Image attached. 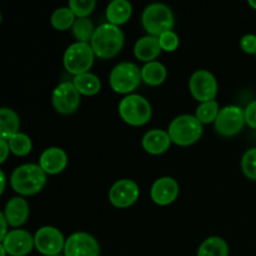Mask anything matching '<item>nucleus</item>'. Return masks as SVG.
Instances as JSON below:
<instances>
[{
	"instance_id": "1",
	"label": "nucleus",
	"mask_w": 256,
	"mask_h": 256,
	"mask_svg": "<svg viewBox=\"0 0 256 256\" xmlns=\"http://www.w3.org/2000/svg\"><path fill=\"white\" fill-rule=\"evenodd\" d=\"M46 182V172L39 164H24L18 166L10 176V185L16 194L32 196L42 190Z\"/></svg>"
},
{
	"instance_id": "2",
	"label": "nucleus",
	"mask_w": 256,
	"mask_h": 256,
	"mask_svg": "<svg viewBox=\"0 0 256 256\" xmlns=\"http://www.w3.org/2000/svg\"><path fill=\"white\" fill-rule=\"evenodd\" d=\"M124 32L116 25L105 24L96 28L90 45L95 52V56L102 59H112L122 52L124 46Z\"/></svg>"
},
{
	"instance_id": "3",
	"label": "nucleus",
	"mask_w": 256,
	"mask_h": 256,
	"mask_svg": "<svg viewBox=\"0 0 256 256\" xmlns=\"http://www.w3.org/2000/svg\"><path fill=\"white\" fill-rule=\"evenodd\" d=\"M142 24L148 35L159 38L174 28L175 18L172 9L162 2L148 5L142 14Z\"/></svg>"
},
{
	"instance_id": "4",
	"label": "nucleus",
	"mask_w": 256,
	"mask_h": 256,
	"mask_svg": "<svg viewBox=\"0 0 256 256\" xmlns=\"http://www.w3.org/2000/svg\"><path fill=\"white\" fill-rule=\"evenodd\" d=\"M168 134L174 144L189 146L202 138V124L194 115H180L170 122Z\"/></svg>"
},
{
	"instance_id": "5",
	"label": "nucleus",
	"mask_w": 256,
	"mask_h": 256,
	"mask_svg": "<svg viewBox=\"0 0 256 256\" xmlns=\"http://www.w3.org/2000/svg\"><path fill=\"white\" fill-rule=\"evenodd\" d=\"M119 115L132 126H142L152 119V105L142 95H126L119 104Z\"/></svg>"
},
{
	"instance_id": "6",
	"label": "nucleus",
	"mask_w": 256,
	"mask_h": 256,
	"mask_svg": "<svg viewBox=\"0 0 256 256\" xmlns=\"http://www.w3.org/2000/svg\"><path fill=\"white\" fill-rule=\"evenodd\" d=\"M142 82V70L134 62H120L112 68L109 75L110 86L118 94L130 95Z\"/></svg>"
},
{
	"instance_id": "7",
	"label": "nucleus",
	"mask_w": 256,
	"mask_h": 256,
	"mask_svg": "<svg viewBox=\"0 0 256 256\" xmlns=\"http://www.w3.org/2000/svg\"><path fill=\"white\" fill-rule=\"evenodd\" d=\"M95 52L92 45L88 42H74L66 49L64 54V66L69 74L78 76L89 72L94 64Z\"/></svg>"
},
{
	"instance_id": "8",
	"label": "nucleus",
	"mask_w": 256,
	"mask_h": 256,
	"mask_svg": "<svg viewBox=\"0 0 256 256\" xmlns=\"http://www.w3.org/2000/svg\"><path fill=\"white\" fill-rule=\"evenodd\" d=\"M215 130L225 138L234 136L242 130L245 122V110L236 105H228L220 109L215 120Z\"/></svg>"
},
{
	"instance_id": "9",
	"label": "nucleus",
	"mask_w": 256,
	"mask_h": 256,
	"mask_svg": "<svg viewBox=\"0 0 256 256\" xmlns=\"http://www.w3.org/2000/svg\"><path fill=\"white\" fill-rule=\"evenodd\" d=\"M189 89L192 98L202 104L215 100L218 94V82L209 70H196L189 80Z\"/></svg>"
},
{
	"instance_id": "10",
	"label": "nucleus",
	"mask_w": 256,
	"mask_h": 256,
	"mask_svg": "<svg viewBox=\"0 0 256 256\" xmlns=\"http://www.w3.org/2000/svg\"><path fill=\"white\" fill-rule=\"evenodd\" d=\"M35 248L40 254L45 256L59 255L64 252L65 242L64 235L59 229L54 226H42L34 235Z\"/></svg>"
},
{
	"instance_id": "11",
	"label": "nucleus",
	"mask_w": 256,
	"mask_h": 256,
	"mask_svg": "<svg viewBox=\"0 0 256 256\" xmlns=\"http://www.w3.org/2000/svg\"><path fill=\"white\" fill-rule=\"evenodd\" d=\"M80 95L72 82H60L52 92V106L60 114H72L80 105Z\"/></svg>"
},
{
	"instance_id": "12",
	"label": "nucleus",
	"mask_w": 256,
	"mask_h": 256,
	"mask_svg": "<svg viewBox=\"0 0 256 256\" xmlns=\"http://www.w3.org/2000/svg\"><path fill=\"white\" fill-rule=\"evenodd\" d=\"M65 256H99L100 246L92 235L88 232H74L66 239Z\"/></svg>"
},
{
	"instance_id": "13",
	"label": "nucleus",
	"mask_w": 256,
	"mask_h": 256,
	"mask_svg": "<svg viewBox=\"0 0 256 256\" xmlns=\"http://www.w3.org/2000/svg\"><path fill=\"white\" fill-rule=\"evenodd\" d=\"M140 190L136 182L130 179L118 180L109 192V200L115 208L125 209L136 202L139 199Z\"/></svg>"
},
{
	"instance_id": "14",
	"label": "nucleus",
	"mask_w": 256,
	"mask_h": 256,
	"mask_svg": "<svg viewBox=\"0 0 256 256\" xmlns=\"http://www.w3.org/2000/svg\"><path fill=\"white\" fill-rule=\"evenodd\" d=\"M0 244L5 248L8 254L12 256H26L35 246L34 236L29 232L16 229L9 232Z\"/></svg>"
},
{
	"instance_id": "15",
	"label": "nucleus",
	"mask_w": 256,
	"mask_h": 256,
	"mask_svg": "<svg viewBox=\"0 0 256 256\" xmlns=\"http://www.w3.org/2000/svg\"><path fill=\"white\" fill-rule=\"evenodd\" d=\"M179 195V184L170 176H162L155 180L150 190L152 200L156 205L166 206L174 202Z\"/></svg>"
},
{
	"instance_id": "16",
	"label": "nucleus",
	"mask_w": 256,
	"mask_h": 256,
	"mask_svg": "<svg viewBox=\"0 0 256 256\" xmlns=\"http://www.w3.org/2000/svg\"><path fill=\"white\" fill-rule=\"evenodd\" d=\"M39 165L46 174L56 175L64 172L68 165L66 152L62 148H48L40 155Z\"/></svg>"
},
{
	"instance_id": "17",
	"label": "nucleus",
	"mask_w": 256,
	"mask_h": 256,
	"mask_svg": "<svg viewBox=\"0 0 256 256\" xmlns=\"http://www.w3.org/2000/svg\"><path fill=\"white\" fill-rule=\"evenodd\" d=\"M29 204L22 198L16 196L10 199L5 205V209L2 212L8 224L12 228H19L26 222L29 218Z\"/></svg>"
},
{
	"instance_id": "18",
	"label": "nucleus",
	"mask_w": 256,
	"mask_h": 256,
	"mask_svg": "<svg viewBox=\"0 0 256 256\" xmlns=\"http://www.w3.org/2000/svg\"><path fill=\"white\" fill-rule=\"evenodd\" d=\"M172 142L168 132L162 129H152L142 136V148L152 155L164 154L169 150Z\"/></svg>"
},
{
	"instance_id": "19",
	"label": "nucleus",
	"mask_w": 256,
	"mask_h": 256,
	"mask_svg": "<svg viewBox=\"0 0 256 256\" xmlns=\"http://www.w3.org/2000/svg\"><path fill=\"white\" fill-rule=\"evenodd\" d=\"M162 46H160L159 38L152 36V35H146L142 36L135 42L134 45V54L136 59L144 62H155L158 56L162 52Z\"/></svg>"
},
{
	"instance_id": "20",
	"label": "nucleus",
	"mask_w": 256,
	"mask_h": 256,
	"mask_svg": "<svg viewBox=\"0 0 256 256\" xmlns=\"http://www.w3.org/2000/svg\"><path fill=\"white\" fill-rule=\"evenodd\" d=\"M132 6L128 0H114L106 6V19L109 24H125L132 18Z\"/></svg>"
},
{
	"instance_id": "21",
	"label": "nucleus",
	"mask_w": 256,
	"mask_h": 256,
	"mask_svg": "<svg viewBox=\"0 0 256 256\" xmlns=\"http://www.w3.org/2000/svg\"><path fill=\"white\" fill-rule=\"evenodd\" d=\"M20 129V119L16 112L8 108L0 109V135L2 139L9 140Z\"/></svg>"
},
{
	"instance_id": "22",
	"label": "nucleus",
	"mask_w": 256,
	"mask_h": 256,
	"mask_svg": "<svg viewBox=\"0 0 256 256\" xmlns=\"http://www.w3.org/2000/svg\"><path fill=\"white\" fill-rule=\"evenodd\" d=\"M72 84L75 85L78 92L85 96L96 95L102 90V82L96 75L92 74V72H85V74L74 76Z\"/></svg>"
},
{
	"instance_id": "23",
	"label": "nucleus",
	"mask_w": 256,
	"mask_h": 256,
	"mask_svg": "<svg viewBox=\"0 0 256 256\" xmlns=\"http://www.w3.org/2000/svg\"><path fill=\"white\" fill-rule=\"evenodd\" d=\"M142 79L150 86H159L166 79V68L159 62H152L142 68Z\"/></svg>"
},
{
	"instance_id": "24",
	"label": "nucleus",
	"mask_w": 256,
	"mask_h": 256,
	"mask_svg": "<svg viewBox=\"0 0 256 256\" xmlns=\"http://www.w3.org/2000/svg\"><path fill=\"white\" fill-rule=\"evenodd\" d=\"M229 246L226 242L219 236H210L202 242L196 256H228Z\"/></svg>"
},
{
	"instance_id": "25",
	"label": "nucleus",
	"mask_w": 256,
	"mask_h": 256,
	"mask_svg": "<svg viewBox=\"0 0 256 256\" xmlns=\"http://www.w3.org/2000/svg\"><path fill=\"white\" fill-rule=\"evenodd\" d=\"M95 30L96 29L94 28V24L89 18H78L72 28L75 39L79 42H88V44H89V42H92Z\"/></svg>"
},
{
	"instance_id": "26",
	"label": "nucleus",
	"mask_w": 256,
	"mask_h": 256,
	"mask_svg": "<svg viewBox=\"0 0 256 256\" xmlns=\"http://www.w3.org/2000/svg\"><path fill=\"white\" fill-rule=\"evenodd\" d=\"M75 14L70 10V8H59L52 12V18H50V22H52V28L60 32L70 29L72 28L75 22Z\"/></svg>"
},
{
	"instance_id": "27",
	"label": "nucleus",
	"mask_w": 256,
	"mask_h": 256,
	"mask_svg": "<svg viewBox=\"0 0 256 256\" xmlns=\"http://www.w3.org/2000/svg\"><path fill=\"white\" fill-rule=\"evenodd\" d=\"M219 112L220 109L218 102L216 100H212V102H202L196 108L195 116L202 124H210V122H215L218 115H219Z\"/></svg>"
},
{
	"instance_id": "28",
	"label": "nucleus",
	"mask_w": 256,
	"mask_h": 256,
	"mask_svg": "<svg viewBox=\"0 0 256 256\" xmlns=\"http://www.w3.org/2000/svg\"><path fill=\"white\" fill-rule=\"evenodd\" d=\"M8 142H9L10 152L16 155V156H25L32 149V139L26 134H22V132H18L16 135L10 138Z\"/></svg>"
},
{
	"instance_id": "29",
	"label": "nucleus",
	"mask_w": 256,
	"mask_h": 256,
	"mask_svg": "<svg viewBox=\"0 0 256 256\" xmlns=\"http://www.w3.org/2000/svg\"><path fill=\"white\" fill-rule=\"evenodd\" d=\"M96 6L95 0H70L69 8L76 18H88Z\"/></svg>"
},
{
	"instance_id": "30",
	"label": "nucleus",
	"mask_w": 256,
	"mask_h": 256,
	"mask_svg": "<svg viewBox=\"0 0 256 256\" xmlns=\"http://www.w3.org/2000/svg\"><path fill=\"white\" fill-rule=\"evenodd\" d=\"M242 169L248 179L256 180V148L245 152L242 159Z\"/></svg>"
},
{
	"instance_id": "31",
	"label": "nucleus",
	"mask_w": 256,
	"mask_h": 256,
	"mask_svg": "<svg viewBox=\"0 0 256 256\" xmlns=\"http://www.w3.org/2000/svg\"><path fill=\"white\" fill-rule=\"evenodd\" d=\"M159 42H160V46H162V50H164V52H172L178 49L180 42L176 32H174L172 30H169V32H165L164 34L160 35Z\"/></svg>"
},
{
	"instance_id": "32",
	"label": "nucleus",
	"mask_w": 256,
	"mask_h": 256,
	"mask_svg": "<svg viewBox=\"0 0 256 256\" xmlns=\"http://www.w3.org/2000/svg\"><path fill=\"white\" fill-rule=\"evenodd\" d=\"M240 46L246 54H255L256 55V35L248 34L244 35L240 40Z\"/></svg>"
},
{
	"instance_id": "33",
	"label": "nucleus",
	"mask_w": 256,
	"mask_h": 256,
	"mask_svg": "<svg viewBox=\"0 0 256 256\" xmlns=\"http://www.w3.org/2000/svg\"><path fill=\"white\" fill-rule=\"evenodd\" d=\"M245 122L252 129H256V100L250 102L245 109Z\"/></svg>"
},
{
	"instance_id": "34",
	"label": "nucleus",
	"mask_w": 256,
	"mask_h": 256,
	"mask_svg": "<svg viewBox=\"0 0 256 256\" xmlns=\"http://www.w3.org/2000/svg\"><path fill=\"white\" fill-rule=\"evenodd\" d=\"M0 144H2V156H0V162H4L6 160L8 155L10 152V146H9V142L8 140L5 139H0Z\"/></svg>"
},
{
	"instance_id": "35",
	"label": "nucleus",
	"mask_w": 256,
	"mask_h": 256,
	"mask_svg": "<svg viewBox=\"0 0 256 256\" xmlns=\"http://www.w3.org/2000/svg\"><path fill=\"white\" fill-rule=\"evenodd\" d=\"M0 222H2V232H0V242H2L4 240V238L8 234H9V232H8V222L6 219H5L4 214H0Z\"/></svg>"
},
{
	"instance_id": "36",
	"label": "nucleus",
	"mask_w": 256,
	"mask_h": 256,
	"mask_svg": "<svg viewBox=\"0 0 256 256\" xmlns=\"http://www.w3.org/2000/svg\"><path fill=\"white\" fill-rule=\"evenodd\" d=\"M0 180H2V189H0V194H4L5 190V184H6V179H5L4 170H0Z\"/></svg>"
},
{
	"instance_id": "37",
	"label": "nucleus",
	"mask_w": 256,
	"mask_h": 256,
	"mask_svg": "<svg viewBox=\"0 0 256 256\" xmlns=\"http://www.w3.org/2000/svg\"><path fill=\"white\" fill-rule=\"evenodd\" d=\"M248 4H249L252 9L256 10V0H249V2H248Z\"/></svg>"
},
{
	"instance_id": "38",
	"label": "nucleus",
	"mask_w": 256,
	"mask_h": 256,
	"mask_svg": "<svg viewBox=\"0 0 256 256\" xmlns=\"http://www.w3.org/2000/svg\"><path fill=\"white\" fill-rule=\"evenodd\" d=\"M0 252H2V256H6V254H8V252L5 250V248L2 246V244H0Z\"/></svg>"
},
{
	"instance_id": "39",
	"label": "nucleus",
	"mask_w": 256,
	"mask_h": 256,
	"mask_svg": "<svg viewBox=\"0 0 256 256\" xmlns=\"http://www.w3.org/2000/svg\"><path fill=\"white\" fill-rule=\"evenodd\" d=\"M54 256H65V255H62V254H59V255H54Z\"/></svg>"
}]
</instances>
